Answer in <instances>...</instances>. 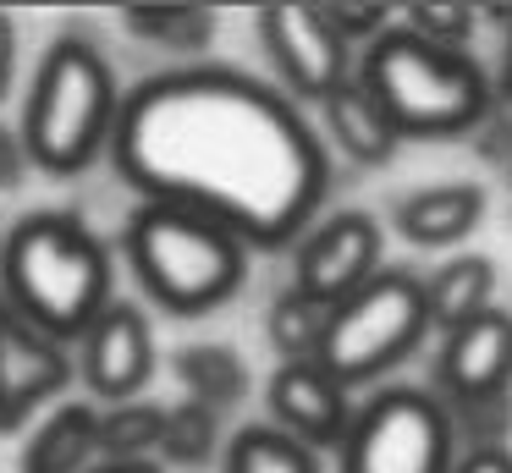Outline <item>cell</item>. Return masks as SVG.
<instances>
[{"label":"cell","instance_id":"1","mask_svg":"<svg viewBox=\"0 0 512 473\" xmlns=\"http://www.w3.org/2000/svg\"><path fill=\"white\" fill-rule=\"evenodd\" d=\"M111 154L144 204H177L243 248H281L314 226L331 160L303 110L232 66H177L122 99Z\"/></svg>","mask_w":512,"mask_h":473},{"label":"cell","instance_id":"2","mask_svg":"<svg viewBox=\"0 0 512 473\" xmlns=\"http://www.w3.org/2000/svg\"><path fill=\"white\" fill-rule=\"evenodd\" d=\"M0 297L34 330L72 341L111 308V253L78 215H23L0 242Z\"/></svg>","mask_w":512,"mask_h":473},{"label":"cell","instance_id":"3","mask_svg":"<svg viewBox=\"0 0 512 473\" xmlns=\"http://www.w3.org/2000/svg\"><path fill=\"white\" fill-rule=\"evenodd\" d=\"M116 116H122V88L111 61L100 55V44L67 33L39 61L17 138L28 149V165L50 176H78L100 160V149H111Z\"/></svg>","mask_w":512,"mask_h":473},{"label":"cell","instance_id":"4","mask_svg":"<svg viewBox=\"0 0 512 473\" xmlns=\"http://www.w3.org/2000/svg\"><path fill=\"white\" fill-rule=\"evenodd\" d=\"M358 83L380 99L402 138H457L490 110L485 66L468 50H441L419 39L402 22H391L364 50Z\"/></svg>","mask_w":512,"mask_h":473},{"label":"cell","instance_id":"5","mask_svg":"<svg viewBox=\"0 0 512 473\" xmlns=\"http://www.w3.org/2000/svg\"><path fill=\"white\" fill-rule=\"evenodd\" d=\"M122 253L138 286L171 314H210L237 297L248 275V248L226 226L188 215L177 204H138L127 215Z\"/></svg>","mask_w":512,"mask_h":473},{"label":"cell","instance_id":"6","mask_svg":"<svg viewBox=\"0 0 512 473\" xmlns=\"http://www.w3.org/2000/svg\"><path fill=\"white\" fill-rule=\"evenodd\" d=\"M424 336H430L424 281L413 270H380L369 286H358L347 303L331 308L314 363L342 391H353V385H375L380 374L408 363Z\"/></svg>","mask_w":512,"mask_h":473},{"label":"cell","instance_id":"7","mask_svg":"<svg viewBox=\"0 0 512 473\" xmlns=\"http://www.w3.org/2000/svg\"><path fill=\"white\" fill-rule=\"evenodd\" d=\"M457 429L435 391L386 385L353 413L342 440V473H452Z\"/></svg>","mask_w":512,"mask_h":473},{"label":"cell","instance_id":"8","mask_svg":"<svg viewBox=\"0 0 512 473\" xmlns=\"http://www.w3.org/2000/svg\"><path fill=\"white\" fill-rule=\"evenodd\" d=\"M254 28L281 88H287V99L325 105L353 77V44L331 28L325 6H265Z\"/></svg>","mask_w":512,"mask_h":473},{"label":"cell","instance_id":"9","mask_svg":"<svg viewBox=\"0 0 512 473\" xmlns=\"http://www.w3.org/2000/svg\"><path fill=\"white\" fill-rule=\"evenodd\" d=\"M512 391V314L507 308H485L479 319L457 325L441 336V358H435V396L446 413H485V407H507Z\"/></svg>","mask_w":512,"mask_h":473},{"label":"cell","instance_id":"10","mask_svg":"<svg viewBox=\"0 0 512 473\" xmlns=\"http://www.w3.org/2000/svg\"><path fill=\"white\" fill-rule=\"evenodd\" d=\"M380 275V226L369 209H336L320 226L303 231L298 259H292V292L309 303L336 308Z\"/></svg>","mask_w":512,"mask_h":473},{"label":"cell","instance_id":"11","mask_svg":"<svg viewBox=\"0 0 512 473\" xmlns=\"http://www.w3.org/2000/svg\"><path fill=\"white\" fill-rule=\"evenodd\" d=\"M78 363L67 358V341L34 330L0 297V435L23 429L45 402H56L72 385Z\"/></svg>","mask_w":512,"mask_h":473},{"label":"cell","instance_id":"12","mask_svg":"<svg viewBox=\"0 0 512 473\" xmlns=\"http://www.w3.org/2000/svg\"><path fill=\"white\" fill-rule=\"evenodd\" d=\"M78 374L105 407L133 402L155 374V330L138 303H111L78 336Z\"/></svg>","mask_w":512,"mask_h":473},{"label":"cell","instance_id":"13","mask_svg":"<svg viewBox=\"0 0 512 473\" xmlns=\"http://www.w3.org/2000/svg\"><path fill=\"white\" fill-rule=\"evenodd\" d=\"M265 402H270V424L309 451H325V446L342 451L347 429H353V413H358L353 396L320 363H281L265 385Z\"/></svg>","mask_w":512,"mask_h":473},{"label":"cell","instance_id":"14","mask_svg":"<svg viewBox=\"0 0 512 473\" xmlns=\"http://www.w3.org/2000/svg\"><path fill=\"white\" fill-rule=\"evenodd\" d=\"M479 215H485V187L435 182V187H419V193L397 198L391 226H397L413 248H452V242H463L468 231L479 226Z\"/></svg>","mask_w":512,"mask_h":473},{"label":"cell","instance_id":"15","mask_svg":"<svg viewBox=\"0 0 512 473\" xmlns=\"http://www.w3.org/2000/svg\"><path fill=\"white\" fill-rule=\"evenodd\" d=\"M320 116H325L331 143L347 154V160H358V165H386L391 154H397V143H402V132L391 127V116L380 110V99L358 83V72L325 99Z\"/></svg>","mask_w":512,"mask_h":473},{"label":"cell","instance_id":"16","mask_svg":"<svg viewBox=\"0 0 512 473\" xmlns=\"http://www.w3.org/2000/svg\"><path fill=\"white\" fill-rule=\"evenodd\" d=\"M100 462V402H61L23 446V473H89Z\"/></svg>","mask_w":512,"mask_h":473},{"label":"cell","instance_id":"17","mask_svg":"<svg viewBox=\"0 0 512 473\" xmlns=\"http://www.w3.org/2000/svg\"><path fill=\"white\" fill-rule=\"evenodd\" d=\"M485 308H496V264L485 253H463L424 281V314H430V330H441V336L479 319Z\"/></svg>","mask_w":512,"mask_h":473},{"label":"cell","instance_id":"18","mask_svg":"<svg viewBox=\"0 0 512 473\" xmlns=\"http://www.w3.org/2000/svg\"><path fill=\"white\" fill-rule=\"evenodd\" d=\"M177 380L188 385V396L199 407H210V413H221V407H237L248 391V369L243 358H237L232 347H215V341H199V347H182L177 352Z\"/></svg>","mask_w":512,"mask_h":473},{"label":"cell","instance_id":"19","mask_svg":"<svg viewBox=\"0 0 512 473\" xmlns=\"http://www.w3.org/2000/svg\"><path fill=\"white\" fill-rule=\"evenodd\" d=\"M166 435V407L155 402H116L100 407V462H149Z\"/></svg>","mask_w":512,"mask_h":473},{"label":"cell","instance_id":"20","mask_svg":"<svg viewBox=\"0 0 512 473\" xmlns=\"http://www.w3.org/2000/svg\"><path fill=\"white\" fill-rule=\"evenodd\" d=\"M226 473H320V462L276 424H248L226 446Z\"/></svg>","mask_w":512,"mask_h":473},{"label":"cell","instance_id":"21","mask_svg":"<svg viewBox=\"0 0 512 473\" xmlns=\"http://www.w3.org/2000/svg\"><path fill=\"white\" fill-rule=\"evenodd\" d=\"M325 319H331V308L309 303L303 292H281L276 303H270V347L281 352V363H314L320 358V341H325Z\"/></svg>","mask_w":512,"mask_h":473},{"label":"cell","instance_id":"22","mask_svg":"<svg viewBox=\"0 0 512 473\" xmlns=\"http://www.w3.org/2000/svg\"><path fill=\"white\" fill-rule=\"evenodd\" d=\"M127 33L160 44V50H204L215 39V11L210 6H127Z\"/></svg>","mask_w":512,"mask_h":473},{"label":"cell","instance_id":"23","mask_svg":"<svg viewBox=\"0 0 512 473\" xmlns=\"http://www.w3.org/2000/svg\"><path fill=\"white\" fill-rule=\"evenodd\" d=\"M215 418L210 407L199 402H182V407H166V435H160V457L177 462V468H204L215 457Z\"/></svg>","mask_w":512,"mask_h":473},{"label":"cell","instance_id":"24","mask_svg":"<svg viewBox=\"0 0 512 473\" xmlns=\"http://www.w3.org/2000/svg\"><path fill=\"white\" fill-rule=\"evenodd\" d=\"M402 28L430 39V44H441V50H463V44L474 39L479 17H474V6H408Z\"/></svg>","mask_w":512,"mask_h":473},{"label":"cell","instance_id":"25","mask_svg":"<svg viewBox=\"0 0 512 473\" xmlns=\"http://www.w3.org/2000/svg\"><path fill=\"white\" fill-rule=\"evenodd\" d=\"M325 17H331V28L342 33L347 44H375L380 33L391 28V11L386 6H325Z\"/></svg>","mask_w":512,"mask_h":473},{"label":"cell","instance_id":"26","mask_svg":"<svg viewBox=\"0 0 512 473\" xmlns=\"http://www.w3.org/2000/svg\"><path fill=\"white\" fill-rule=\"evenodd\" d=\"M452 473H512V451L507 446H468Z\"/></svg>","mask_w":512,"mask_h":473},{"label":"cell","instance_id":"27","mask_svg":"<svg viewBox=\"0 0 512 473\" xmlns=\"http://www.w3.org/2000/svg\"><path fill=\"white\" fill-rule=\"evenodd\" d=\"M23 171H28V149H23V138L0 127V187H17V182H23Z\"/></svg>","mask_w":512,"mask_h":473},{"label":"cell","instance_id":"28","mask_svg":"<svg viewBox=\"0 0 512 473\" xmlns=\"http://www.w3.org/2000/svg\"><path fill=\"white\" fill-rule=\"evenodd\" d=\"M12 72H17V28L12 17H0V99L12 88Z\"/></svg>","mask_w":512,"mask_h":473},{"label":"cell","instance_id":"29","mask_svg":"<svg viewBox=\"0 0 512 473\" xmlns=\"http://www.w3.org/2000/svg\"><path fill=\"white\" fill-rule=\"evenodd\" d=\"M89 473H166L160 462H94Z\"/></svg>","mask_w":512,"mask_h":473},{"label":"cell","instance_id":"30","mask_svg":"<svg viewBox=\"0 0 512 473\" xmlns=\"http://www.w3.org/2000/svg\"><path fill=\"white\" fill-rule=\"evenodd\" d=\"M501 83H507V94H512V22H507V50H501Z\"/></svg>","mask_w":512,"mask_h":473}]
</instances>
